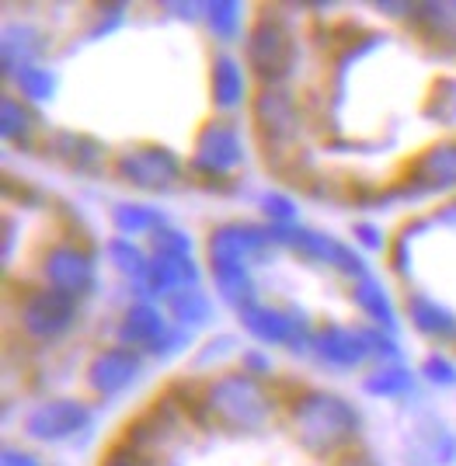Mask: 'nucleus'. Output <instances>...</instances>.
Returning a JSON list of instances; mask_svg holds the SVG:
<instances>
[{
    "label": "nucleus",
    "mask_w": 456,
    "mask_h": 466,
    "mask_svg": "<svg viewBox=\"0 0 456 466\" xmlns=\"http://www.w3.org/2000/svg\"><path fill=\"white\" fill-rule=\"evenodd\" d=\"M289 425L299 446L314 456H331L352 446L362 431L359 410L331 390H303L289 404Z\"/></svg>",
    "instance_id": "1"
},
{
    "label": "nucleus",
    "mask_w": 456,
    "mask_h": 466,
    "mask_svg": "<svg viewBox=\"0 0 456 466\" xmlns=\"http://www.w3.org/2000/svg\"><path fill=\"white\" fill-rule=\"evenodd\" d=\"M198 410L206 414V421H213L230 435H255L269 425L276 400L258 376L227 372L198 390Z\"/></svg>",
    "instance_id": "2"
},
{
    "label": "nucleus",
    "mask_w": 456,
    "mask_h": 466,
    "mask_svg": "<svg viewBox=\"0 0 456 466\" xmlns=\"http://www.w3.org/2000/svg\"><path fill=\"white\" fill-rule=\"evenodd\" d=\"M297 63V46L279 18H258L248 32V66L261 80V87H279L293 74Z\"/></svg>",
    "instance_id": "3"
},
{
    "label": "nucleus",
    "mask_w": 456,
    "mask_h": 466,
    "mask_svg": "<svg viewBox=\"0 0 456 466\" xmlns=\"http://www.w3.org/2000/svg\"><path fill=\"white\" fill-rule=\"evenodd\" d=\"M112 171L122 185L139 188V192H164L175 188L181 181V160L171 150H164L157 143H139L122 150L112 160Z\"/></svg>",
    "instance_id": "4"
},
{
    "label": "nucleus",
    "mask_w": 456,
    "mask_h": 466,
    "mask_svg": "<svg viewBox=\"0 0 456 466\" xmlns=\"http://www.w3.org/2000/svg\"><path fill=\"white\" fill-rule=\"evenodd\" d=\"M244 328L251 330L258 338L261 345H279V349H289V351H307L310 349V338H314V328H310V317L286 303H255L248 310L240 313Z\"/></svg>",
    "instance_id": "5"
},
{
    "label": "nucleus",
    "mask_w": 456,
    "mask_h": 466,
    "mask_svg": "<svg viewBox=\"0 0 456 466\" xmlns=\"http://www.w3.org/2000/svg\"><path fill=\"white\" fill-rule=\"evenodd\" d=\"M77 320V299L56 289H35L21 299L18 324L32 341H60Z\"/></svg>",
    "instance_id": "6"
},
{
    "label": "nucleus",
    "mask_w": 456,
    "mask_h": 466,
    "mask_svg": "<svg viewBox=\"0 0 456 466\" xmlns=\"http://www.w3.org/2000/svg\"><path fill=\"white\" fill-rule=\"evenodd\" d=\"M244 164V137L234 122L227 118H209L196 137V150H192V171L202 177H227L234 175Z\"/></svg>",
    "instance_id": "7"
},
{
    "label": "nucleus",
    "mask_w": 456,
    "mask_h": 466,
    "mask_svg": "<svg viewBox=\"0 0 456 466\" xmlns=\"http://www.w3.org/2000/svg\"><path fill=\"white\" fill-rule=\"evenodd\" d=\"M276 248L272 230H261L255 223H244V219H230L217 230L209 233L206 240V261L209 265H255L265 261Z\"/></svg>",
    "instance_id": "8"
},
{
    "label": "nucleus",
    "mask_w": 456,
    "mask_h": 466,
    "mask_svg": "<svg viewBox=\"0 0 456 466\" xmlns=\"http://www.w3.org/2000/svg\"><path fill=\"white\" fill-rule=\"evenodd\" d=\"M42 279L56 292H66L74 299H87L98 286L95 258L77 244H53L42 258Z\"/></svg>",
    "instance_id": "9"
},
{
    "label": "nucleus",
    "mask_w": 456,
    "mask_h": 466,
    "mask_svg": "<svg viewBox=\"0 0 456 466\" xmlns=\"http://www.w3.org/2000/svg\"><path fill=\"white\" fill-rule=\"evenodd\" d=\"M87 428H91V408L84 400H70V397L46 400L25 414V435L39 439V442H66Z\"/></svg>",
    "instance_id": "10"
},
{
    "label": "nucleus",
    "mask_w": 456,
    "mask_h": 466,
    "mask_svg": "<svg viewBox=\"0 0 456 466\" xmlns=\"http://www.w3.org/2000/svg\"><path fill=\"white\" fill-rule=\"evenodd\" d=\"M143 376V351L126 349V345H112L101 349L91 362H87V390L95 397H119L122 390H129Z\"/></svg>",
    "instance_id": "11"
},
{
    "label": "nucleus",
    "mask_w": 456,
    "mask_h": 466,
    "mask_svg": "<svg viewBox=\"0 0 456 466\" xmlns=\"http://www.w3.org/2000/svg\"><path fill=\"white\" fill-rule=\"evenodd\" d=\"M310 355L328 370H356L366 359H373L370 345V328H341V324H324L310 338Z\"/></svg>",
    "instance_id": "12"
},
{
    "label": "nucleus",
    "mask_w": 456,
    "mask_h": 466,
    "mask_svg": "<svg viewBox=\"0 0 456 466\" xmlns=\"http://www.w3.org/2000/svg\"><path fill=\"white\" fill-rule=\"evenodd\" d=\"M255 126L258 137L272 147H282L299 133V108L297 101L282 87H261L255 95Z\"/></svg>",
    "instance_id": "13"
},
{
    "label": "nucleus",
    "mask_w": 456,
    "mask_h": 466,
    "mask_svg": "<svg viewBox=\"0 0 456 466\" xmlns=\"http://www.w3.org/2000/svg\"><path fill=\"white\" fill-rule=\"evenodd\" d=\"M198 265L185 254H150V272L139 282L143 296H175L181 289H196Z\"/></svg>",
    "instance_id": "14"
},
{
    "label": "nucleus",
    "mask_w": 456,
    "mask_h": 466,
    "mask_svg": "<svg viewBox=\"0 0 456 466\" xmlns=\"http://www.w3.org/2000/svg\"><path fill=\"white\" fill-rule=\"evenodd\" d=\"M167 317L154 307V303H133L129 310L119 317V345L126 349H137V351H150L157 345L160 338L167 334Z\"/></svg>",
    "instance_id": "15"
},
{
    "label": "nucleus",
    "mask_w": 456,
    "mask_h": 466,
    "mask_svg": "<svg viewBox=\"0 0 456 466\" xmlns=\"http://www.w3.org/2000/svg\"><path fill=\"white\" fill-rule=\"evenodd\" d=\"M209 95L219 112H234L248 101V74L230 53H217L209 66Z\"/></svg>",
    "instance_id": "16"
},
{
    "label": "nucleus",
    "mask_w": 456,
    "mask_h": 466,
    "mask_svg": "<svg viewBox=\"0 0 456 466\" xmlns=\"http://www.w3.org/2000/svg\"><path fill=\"white\" fill-rule=\"evenodd\" d=\"M404 310H408L411 324H415L425 338H432V341H439V338H456V317L446 310L439 299H432V296L411 292L408 303H404Z\"/></svg>",
    "instance_id": "17"
},
{
    "label": "nucleus",
    "mask_w": 456,
    "mask_h": 466,
    "mask_svg": "<svg viewBox=\"0 0 456 466\" xmlns=\"http://www.w3.org/2000/svg\"><path fill=\"white\" fill-rule=\"evenodd\" d=\"M415 177L421 188H456V139L439 143L418 157Z\"/></svg>",
    "instance_id": "18"
},
{
    "label": "nucleus",
    "mask_w": 456,
    "mask_h": 466,
    "mask_svg": "<svg viewBox=\"0 0 456 466\" xmlns=\"http://www.w3.org/2000/svg\"><path fill=\"white\" fill-rule=\"evenodd\" d=\"M352 299H356L359 310L370 317V324H373V328H380V330L397 328L394 299H390V292L383 289V282H377L373 275H366V279L352 282Z\"/></svg>",
    "instance_id": "19"
},
{
    "label": "nucleus",
    "mask_w": 456,
    "mask_h": 466,
    "mask_svg": "<svg viewBox=\"0 0 456 466\" xmlns=\"http://www.w3.org/2000/svg\"><path fill=\"white\" fill-rule=\"evenodd\" d=\"M213 272V286L223 296V303H230L238 313H244L248 307H255V279L248 265H209Z\"/></svg>",
    "instance_id": "20"
},
{
    "label": "nucleus",
    "mask_w": 456,
    "mask_h": 466,
    "mask_svg": "<svg viewBox=\"0 0 456 466\" xmlns=\"http://www.w3.org/2000/svg\"><path fill=\"white\" fill-rule=\"evenodd\" d=\"M112 219L119 227V237H154L167 227V216L157 206H143V202H119L112 209Z\"/></svg>",
    "instance_id": "21"
},
{
    "label": "nucleus",
    "mask_w": 456,
    "mask_h": 466,
    "mask_svg": "<svg viewBox=\"0 0 456 466\" xmlns=\"http://www.w3.org/2000/svg\"><path fill=\"white\" fill-rule=\"evenodd\" d=\"M53 154L60 157L63 164L77 167V171H98L105 164V150L91 137H80V133H60L53 137Z\"/></svg>",
    "instance_id": "22"
},
{
    "label": "nucleus",
    "mask_w": 456,
    "mask_h": 466,
    "mask_svg": "<svg viewBox=\"0 0 456 466\" xmlns=\"http://www.w3.org/2000/svg\"><path fill=\"white\" fill-rule=\"evenodd\" d=\"M35 126H39V118H35L28 101H21L15 95H7L0 101V137L7 143L28 147V139L35 137Z\"/></svg>",
    "instance_id": "23"
},
{
    "label": "nucleus",
    "mask_w": 456,
    "mask_h": 466,
    "mask_svg": "<svg viewBox=\"0 0 456 466\" xmlns=\"http://www.w3.org/2000/svg\"><path fill=\"white\" fill-rule=\"evenodd\" d=\"M167 313H171V320L185 330L202 328V324L213 320V299L202 289H181L167 299Z\"/></svg>",
    "instance_id": "24"
},
{
    "label": "nucleus",
    "mask_w": 456,
    "mask_h": 466,
    "mask_svg": "<svg viewBox=\"0 0 456 466\" xmlns=\"http://www.w3.org/2000/svg\"><path fill=\"white\" fill-rule=\"evenodd\" d=\"M362 387H366V393L383 397V400L387 397H404V393L415 390V372L397 366V362H383V366H377V370L362 380Z\"/></svg>",
    "instance_id": "25"
},
{
    "label": "nucleus",
    "mask_w": 456,
    "mask_h": 466,
    "mask_svg": "<svg viewBox=\"0 0 456 466\" xmlns=\"http://www.w3.org/2000/svg\"><path fill=\"white\" fill-rule=\"evenodd\" d=\"M108 258H112V268L119 275H126V279H133L137 286L150 272V254L143 251L133 237H116L108 244Z\"/></svg>",
    "instance_id": "26"
},
{
    "label": "nucleus",
    "mask_w": 456,
    "mask_h": 466,
    "mask_svg": "<svg viewBox=\"0 0 456 466\" xmlns=\"http://www.w3.org/2000/svg\"><path fill=\"white\" fill-rule=\"evenodd\" d=\"M244 7L240 4H206V25H209V32H213V39L217 42H234L244 32Z\"/></svg>",
    "instance_id": "27"
},
{
    "label": "nucleus",
    "mask_w": 456,
    "mask_h": 466,
    "mask_svg": "<svg viewBox=\"0 0 456 466\" xmlns=\"http://www.w3.org/2000/svg\"><path fill=\"white\" fill-rule=\"evenodd\" d=\"M11 80L18 87L21 101H28V105H42V101H49L56 95V77L49 70H42V66H25L18 74H11Z\"/></svg>",
    "instance_id": "28"
},
{
    "label": "nucleus",
    "mask_w": 456,
    "mask_h": 466,
    "mask_svg": "<svg viewBox=\"0 0 456 466\" xmlns=\"http://www.w3.org/2000/svg\"><path fill=\"white\" fill-rule=\"evenodd\" d=\"M261 213L269 216L276 227H297V202L282 192H269L261 198Z\"/></svg>",
    "instance_id": "29"
},
{
    "label": "nucleus",
    "mask_w": 456,
    "mask_h": 466,
    "mask_svg": "<svg viewBox=\"0 0 456 466\" xmlns=\"http://www.w3.org/2000/svg\"><path fill=\"white\" fill-rule=\"evenodd\" d=\"M150 244H154V254H185V258H192V237L181 233L178 227H171V223L154 233Z\"/></svg>",
    "instance_id": "30"
},
{
    "label": "nucleus",
    "mask_w": 456,
    "mask_h": 466,
    "mask_svg": "<svg viewBox=\"0 0 456 466\" xmlns=\"http://www.w3.org/2000/svg\"><path fill=\"white\" fill-rule=\"evenodd\" d=\"M421 376H425V380H432L436 387H453L456 383L453 359H446V351H432V355L421 362Z\"/></svg>",
    "instance_id": "31"
},
{
    "label": "nucleus",
    "mask_w": 456,
    "mask_h": 466,
    "mask_svg": "<svg viewBox=\"0 0 456 466\" xmlns=\"http://www.w3.org/2000/svg\"><path fill=\"white\" fill-rule=\"evenodd\" d=\"M101 466H150V460H147V452H139L137 446L122 442V446H116V449H108V452H105Z\"/></svg>",
    "instance_id": "32"
},
{
    "label": "nucleus",
    "mask_w": 456,
    "mask_h": 466,
    "mask_svg": "<svg viewBox=\"0 0 456 466\" xmlns=\"http://www.w3.org/2000/svg\"><path fill=\"white\" fill-rule=\"evenodd\" d=\"M185 345H188V330L178 328V324H171V328H167V334H164L157 345L150 349V355H157V359H171V355H178Z\"/></svg>",
    "instance_id": "33"
},
{
    "label": "nucleus",
    "mask_w": 456,
    "mask_h": 466,
    "mask_svg": "<svg viewBox=\"0 0 456 466\" xmlns=\"http://www.w3.org/2000/svg\"><path fill=\"white\" fill-rule=\"evenodd\" d=\"M0 466H42V460L35 456V452H25V449L7 446L4 449V456H0Z\"/></svg>",
    "instance_id": "34"
},
{
    "label": "nucleus",
    "mask_w": 456,
    "mask_h": 466,
    "mask_svg": "<svg viewBox=\"0 0 456 466\" xmlns=\"http://www.w3.org/2000/svg\"><path fill=\"white\" fill-rule=\"evenodd\" d=\"M356 237L359 244H366V248H380L383 244V233L377 227H370V223H356Z\"/></svg>",
    "instance_id": "35"
},
{
    "label": "nucleus",
    "mask_w": 456,
    "mask_h": 466,
    "mask_svg": "<svg viewBox=\"0 0 456 466\" xmlns=\"http://www.w3.org/2000/svg\"><path fill=\"white\" fill-rule=\"evenodd\" d=\"M244 370H251V376H258V372L272 370V362H269L261 351H251V355H244ZM258 380H261V376H258Z\"/></svg>",
    "instance_id": "36"
},
{
    "label": "nucleus",
    "mask_w": 456,
    "mask_h": 466,
    "mask_svg": "<svg viewBox=\"0 0 456 466\" xmlns=\"http://www.w3.org/2000/svg\"><path fill=\"white\" fill-rule=\"evenodd\" d=\"M338 466H380V463L377 460H370V456H362V452H352V456L338 460Z\"/></svg>",
    "instance_id": "37"
},
{
    "label": "nucleus",
    "mask_w": 456,
    "mask_h": 466,
    "mask_svg": "<svg viewBox=\"0 0 456 466\" xmlns=\"http://www.w3.org/2000/svg\"><path fill=\"white\" fill-rule=\"evenodd\" d=\"M453 341H456V338H453Z\"/></svg>",
    "instance_id": "38"
}]
</instances>
